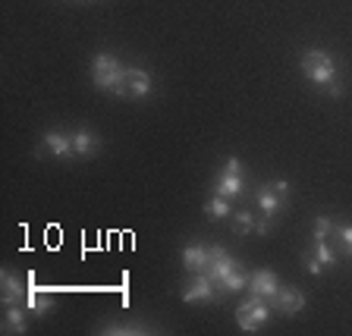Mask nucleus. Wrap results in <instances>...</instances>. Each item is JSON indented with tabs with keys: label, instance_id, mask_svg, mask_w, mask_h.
<instances>
[{
	"label": "nucleus",
	"instance_id": "obj_1",
	"mask_svg": "<svg viewBox=\"0 0 352 336\" xmlns=\"http://www.w3.org/2000/svg\"><path fill=\"white\" fill-rule=\"evenodd\" d=\"M126 76H129V66H123L113 54H98V57L91 60V82H95L98 91H107V95H117V98H129Z\"/></svg>",
	"mask_w": 352,
	"mask_h": 336
},
{
	"label": "nucleus",
	"instance_id": "obj_2",
	"mask_svg": "<svg viewBox=\"0 0 352 336\" xmlns=\"http://www.w3.org/2000/svg\"><path fill=\"white\" fill-rule=\"evenodd\" d=\"M299 66H302V76H305L311 85H318V88H330L333 82H337V76H340L337 60L330 57L327 51H321V47H308V51L302 54Z\"/></svg>",
	"mask_w": 352,
	"mask_h": 336
},
{
	"label": "nucleus",
	"instance_id": "obj_3",
	"mask_svg": "<svg viewBox=\"0 0 352 336\" xmlns=\"http://www.w3.org/2000/svg\"><path fill=\"white\" fill-rule=\"evenodd\" d=\"M267 317H271V302L258 299V295H252L249 302H242V305L236 308V324H239V330H245V333L261 330L264 324H267Z\"/></svg>",
	"mask_w": 352,
	"mask_h": 336
},
{
	"label": "nucleus",
	"instance_id": "obj_4",
	"mask_svg": "<svg viewBox=\"0 0 352 336\" xmlns=\"http://www.w3.org/2000/svg\"><path fill=\"white\" fill-rule=\"evenodd\" d=\"M239 267H242V264L236 261V258L230 255L223 245H211V251H208V264H205V271H201V273H205L208 280H214V286H217L220 280L230 277V273L239 271ZM220 295H223V293H220Z\"/></svg>",
	"mask_w": 352,
	"mask_h": 336
},
{
	"label": "nucleus",
	"instance_id": "obj_5",
	"mask_svg": "<svg viewBox=\"0 0 352 336\" xmlns=\"http://www.w3.org/2000/svg\"><path fill=\"white\" fill-rule=\"evenodd\" d=\"M242 186H245L242 183V164H239V157H230V161L223 164V170H220L217 183H214V192L233 201V198L242 192Z\"/></svg>",
	"mask_w": 352,
	"mask_h": 336
},
{
	"label": "nucleus",
	"instance_id": "obj_6",
	"mask_svg": "<svg viewBox=\"0 0 352 336\" xmlns=\"http://www.w3.org/2000/svg\"><path fill=\"white\" fill-rule=\"evenodd\" d=\"M220 289L214 286V280H208L205 273H192V283L183 289V302L195 305V302H217Z\"/></svg>",
	"mask_w": 352,
	"mask_h": 336
},
{
	"label": "nucleus",
	"instance_id": "obj_7",
	"mask_svg": "<svg viewBox=\"0 0 352 336\" xmlns=\"http://www.w3.org/2000/svg\"><path fill=\"white\" fill-rule=\"evenodd\" d=\"M249 289H252V295L267 299L274 305V299H277V293H280V280H277V273H274L271 267H261V271H255L249 277Z\"/></svg>",
	"mask_w": 352,
	"mask_h": 336
},
{
	"label": "nucleus",
	"instance_id": "obj_8",
	"mask_svg": "<svg viewBox=\"0 0 352 336\" xmlns=\"http://www.w3.org/2000/svg\"><path fill=\"white\" fill-rule=\"evenodd\" d=\"M0 289H3V305H22V302H25V293H29V283H25L16 271L3 267V271H0Z\"/></svg>",
	"mask_w": 352,
	"mask_h": 336
},
{
	"label": "nucleus",
	"instance_id": "obj_9",
	"mask_svg": "<svg viewBox=\"0 0 352 336\" xmlns=\"http://www.w3.org/2000/svg\"><path fill=\"white\" fill-rule=\"evenodd\" d=\"M41 148L47 154H54V157H60V161H69V157H76L73 151V132H47L41 142Z\"/></svg>",
	"mask_w": 352,
	"mask_h": 336
},
{
	"label": "nucleus",
	"instance_id": "obj_10",
	"mask_svg": "<svg viewBox=\"0 0 352 336\" xmlns=\"http://www.w3.org/2000/svg\"><path fill=\"white\" fill-rule=\"evenodd\" d=\"M274 308H277L280 315L293 317V315H299L302 308H305V295H302L299 289H293V286H280L277 299H274Z\"/></svg>",
	"mask_w": 352,
	"mask_h": 336
},
{
	"label": "nucleus",
	"instance_id": "obj_11",
	"mask_svg": "<svg viewBox=\"0 0 352 336\" xmlns=\"http://www.w3.org/2000/svg\"><path fill=\"white\" fill-rule=\"evenodd\" d=\"M22 305H25L29 315H47V311L54 308V295H44L41 289H38L35 273H29V293H25V302H22Z\"/></svg>",
	"mask_w": 352,
	"mask_h": 336
},
{
	"label": "nucleus",
	"instance_id": "obj_12",
	"mask_svg": "<svg viewBox=\"0 0 352 336\" xmlns=\"http://www.w3.org/2000/svg\"><path fill=\"white\" fill-rule=\"evenodd\" d=\"M255 205H258V211H261L264 217H274V214L286 205V198L274 189V183H267V186H261V189L255 192Z\"/></svg>",
	"mask_w": 352,
	"mask_h": 336
},
{
	"label": "nucleus",
	"instance_id": "obj_13",
	"mask_svg": "<svg viewBox=\"0 0 352 336\" xmlns=\"http://www.w3.org/2000/svg\"><path fill=\"white\" fill-rule=\"evenodd\" d=\"M208 245H201V242H192V245H186L183 249V267L189 273H201L208 264Z\"/></svg>",
	"mask_w": 352,
	"mask_h": 336
},
{
	"label": "nucleus",
	"instance_id": "obj_14",
	"mask_svg": "<svg viewBox=\"0 0 352 336\" xmlns=\"http://www.w3.org/2000/svg\"><path fill=\"white\" fill-rule=\"evenodd\" d=\"M29 311H25V305H7V315H3V333H25L29 330Z\"/></svg>",
	"mask_w": 352,
	"mask_h": 336
},
{
	"label": "nucleus",
	"instance_id": "obj_15",
	"mask_svg": "<svg viewBox=\"0 0 352 336\" xmlns=\"http://www.w3.org/2000/svg\"><path fill=\"white\" fill-rule=\"evenodd\" d=\"M151 76L142 69V66H129V76H126V88H129V98H145L151 91Z\"/></svg>",
	"mask_w": 352,
	"mask_h": 336
},
{
	"label": "nucleus",
	"instance_id": "obj_16",
	"mask_svg": "<svg viewBox=\"0 0 352 336\" xmlns=\"http://www.w3.org/2000/svg\"><path fill=\"white\" fill-rule=\"evenodd\" d=\"M98 135L95 132H88V129H79V132H73V151H76V157H91V154L98 151Z\"/></svg>",
	"mask_w": 352,
	"mask_h": 336
},
{
	"label": "nucleus",
	"instance_id": "obj_17",
	"mask_svg": "<svg viewBox=\"0 0 352 336\" xmlns=\"http://www.w3.org/2000/svg\"><path fill=\"white\" fill-rule=\"evenodd\" d=\"M249 277H252V273H245V271L239 267V271H233L230 277L220 280L217 289H220V293H239V289H245V286H249Z\"/></svg>",
	"mask_w": 352,
	"mask_h": 336
},
{
	"label": "nucleus",
	"instance_id": "obj_18",
	"mask_svg": "<svg viewBox=\"0 0 352 336\" xmlns=\"http://www.w3.org/2000/svg\"><path fill=\"white\" fill-rule=\"evenodd\" d=\"M230 211H233V205H230V198H223V195H214V198H208L205 201V214L208 217H214V220L230 217Z\"/></svg>",
	"mask_w": 352,
	"mask_h": 336
},
{
	"label": "nucleus",
	"instance_id": "obj_19",
	"mask_svg": "<svg viewBox=\"0 0 352 336\" xmlns=\"http://www.w3.org/2000/svg\"><path fill=\"white\" fill-rule=\"evenodd\" d=\"M311 255H315L318 261L324 264V267H333V264H337V255H333V249H330L327 239H315V249H311Z\"/></svg>",
	"mask_w": 352,
	"mask_h": 336
},
{
	"label": "nucleus",
	"instance_id": "obj_20",
	"mask_svg": "<svg viewBox=\"0 0 352 336\" xmlns=\"http://www.w3.org/2000/svg\"><path fill=\"white\" fill-rule=\"evenodd\" d=\"M233 223H236V233L245 236V233H252V229H255V214H252V211H236L233 214Z\"/></svg>",
	"mask_w": 352,
	"mask_h": 336
},
{
	"label": "nucleus",
	"instance_id": "obj_21",
	"mask_svg": "<svg viewBox=\"0 0 352 336\" xmlns=\"http://www.w3.org/2000/svg\"><path fill=\"white\" fill-rule=\"evenodd\" d=\"M333 229H337V227L330 223V217H315V239H327Z\"/></svg>",
	"mask_w": 352,
	"mask_h": 336
},
{
	"label": "nucleus",
	"instance_id": "obj_22",
	"mask_svg": "<svg viewBox=\"0 0 352 336\" xmlns=\"http://www.w3.org/2000/svg\"><path fill=\"white\" fill-rule=\"evenodd\" d=\"M337 236H340V242H343V249L352 255V223H340V227H337Z\"/></svg>",
	"mask_w": 352,
	"mask_h": 336
},
{
	"label": "nucleus",
	"instance_id": "obj_23",
	"mask_svg": "<svg viewBox=\"0 0 352 336\" xmlns=\"http://www.w3.org/2000/svg\"><path fill=\"white\" fill-rule=\"evenodd\" d=\"M305 267H308V273H311V277H321V271H324V264L318 261L315 255H305Z\"/></svg>",
	"mask_w": 352,
	"mask_h": 336
},
{
	"label": "nucleus",
	"instance_id": "obj_24",
	"mask_svg": "<svg viewBox=\"0 0 352 336\" xmlns=\"http://www.w3.org/2000/svg\"><path fill=\"white\" fill-rule=\"evenodd\" d=\"M104 333H145V330L142 327H113V324H110V327H101Z\"/></svg>",
	"mask_w": 352,
	"mask_h": 336
},
{
	"label": "nucleus",
	"instance_id": "obj_25",
	"mask_svg": "<svg viewBox=\"0 0 352 336\" xmlns=\"http://www.w3.org/2000/svg\"><path fill=\"white\" fill-rule=\"evenodd\" d=\"M255 233H258V236H267V233H271V217L255 220Z\"/></svg>",
	"mask_w": 352,
	"mask_h": 336
}]
</instances>
